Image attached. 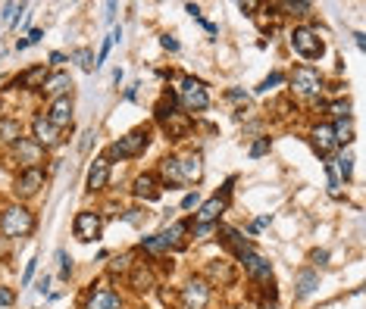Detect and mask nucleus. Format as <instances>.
<instances>
[{"label": "nucleus", "mask_w": 366, "mask_h": 309, "mask_svg": "<svg viewBox=\"0 0 366 309\" xmlns=\"http://www.w3.org/2000/svg\"><path fill=\"white\" fill-rule=\"evenodd\" d=\"M191 219H179V222H170V228L156 231V241H160V250L166 256L170 253H182L191 244Z\"/></svg>", "instance_id": "obj_7"}, {"label": "nucleus", "mask_w": 366, "mask_h": 309, "mask_svg": "<svg viewBox=\"0 0 366 309\" xmlns=\"http://www.w3.org/2000/svg\"><path fill=\"white\" fill-rule=\"evenodd\" d=\"M332 166H335V175H338V182H351V175H354V160H351V156L332 160Z\"/></svg>", "instance_id": "obj_31"}, {"label": "nucleus", "mask_w": 366, "mask_h": 309, "mask_svg": "<svg viewBox=\"0 0 366 309\" xmlns=\"http://www.w3.org/2000/svg\"><path fill=\"white\" fill-rule=\"evenodd\" d=\"M125 284H129L135 294H150V290L156 288V272L150 262H135L132 266V272L125 275Z\"/></svg>", "instance_id": "obj_16"}, {"label": "nucleus", "mask_w": 366, "mask_h": 309, "mask_svg": "<svg viewBox=\"0 0 366 309\" xmlns=\"http://www.w3.org/2000/svg\"><path fill=\"white\" fill-rule=\"evenodd\" d=\"M203 281L210 284V288H232L238 281V266L229 259H210L203 266Z\"/></svg>", "instance_id": "obj_10"}, {"label": "nucleus", "mask_w": 366, "mask_h": 309, "mask_svg": "<svg viewBox=\"0 0 366 309\" xmlns=\"http://www.w3.org/2000/svg\"><path fill=\"white\" fill-rule=\"evenodd\" d=\"M60 63H66V54H60V50H54V54H50V66H60Z\"/></svg>", "instance_id": "obj_50"}, {"label": "nucleus", "mask_w": 366, "mask_h": 309, "mask_svg": "<svg viewBox=\"0 0 366 309\" xmlns=\"http://www.w3.org/2000/svg\"><path fill=\"white\" fill-rule=\"evenodd\" d=\"M110 166H113V162H110L107 156H97V160L91 162V169H88V191L91 194H101V191L110 184Z\"/></svg>", "instance_id": "obj_24"}, {"label": "nucleus", "mask_w": 366, "mask_h": 309, "mask_svg": "<svg viewBox=\"0 0 366 309\" xmlns=\"http://www.w3.org/2000/svg\"><path fill=\"white\" fill-rule=\"evenodd\" d=\"M122 219H125L129 225H135V228H141V225L148 222V213H141V209H125V213H122Z\"/></svg>", "instance_id": "obj_39"}, {"label": "nucleus", "mask_w": 366, "mask_h": 309, "mask_svg": "<svg viewBox=\"0 0 366 309\" xmlns=\"http://www.w3.org/2000/svg\"><path fill=\"white\" fill-rule=\"evenodd\" d=\"M310 262H313V269H316V266H325V262H329V250H313Z\"/></svg>", "instance_id": "obj_41"}, {"label": "nucleus", "mask_w": 366, "mask_h": 309, "mask_svg": "<svg viewBox=\"0 0 366 309\" xmlns=\"http://www.w3.org/2000/svg\"><path fill=\"white\" fill-rule=\"evenodd\" d=\"M48 75H50V69L41 63V66H32V69H26L22 75H16L13 87H16V91H19V87H22V91H34V87L44 85V78H48Z\"/></svg>", "instance_id": "obj_25"}, {"label": "nucleus", "mask_w": 366, "mask_h": 309, "mask_svg": "<svg viewBox=\"0 0 366 309\" xmlns=\"http://www.w3.org/2000/svg\"><path fill=\"white\" fill-rule=\"evenodd\" d=\"M101 231H103V215L97 213V209H81V213H75V219H72L75 241H81V244L101 241Z\"/></svg>", "instance_id": "obj_9"}, {"label": "nucleus", "mask_w": 366, "mask_h": 309, "mask_svg": "<svg viewBox=\"0 0 366 309\" xmlns=\"http://www.w3.org/2000/svg\"><path fill=\"white\" fill-rule=\"evenodd\" d=\"M292 50L301 56V60H307V63H313V60H319V56L325 54V44H323V38H319V28H313V25H294V32H292Z\"/></svg>", "instance_id": "obj_4"}, {"label": "nucleus", "mask_w": 366, "mask_h": 309, "mask_svg": "<svg viewBox=\"0 0 366 309\" xmlns=\"http://www.w3.org/2000/svg\"><path fill=\"white\" fill-rule=\"evenodd\" d=\"M19 141H22V122L13 119V116H3V119H0V144L16 147Z\"/></svg>", "instance_id": "obj_27"}, {"label": "nucleus", "mask_w": 366, "mask_h": 309, "mask_svg": "<svg viewBox=\"0 0 366 309\" xmlns=\"http://www.w3.org/2000/svg\"><path fill=\"white\" fill-rule=\"evenodd\" d=\"M160 194H163V182H160V175L156 172H141L135 182H132V197L141 200V203L160 200Z\"/></svg>", "instance_id": "obj_13"}, {"label": "nucleus", "mask_w": 366, "mask_h": 309, "mask_svg": "<svg viewBox=\"0 0 366 309\" xmlns=\"http://www.w3.org/2000/svg\"><path fill=\"white\" fill-rule=\"evenodd\" d=\"M160 128H163V135L170 138V141H185V138L191 135V128H194V119H191L188 113H182V109H176L170 119L160 122Z\"/></svg>", "instance_id": "obj_19"}, {"label": "nucleus", "mask_w": 366, "mask_h": 309, "mask_svg": "<svg viewBox=\"0 0 366 309\" xmlns=\"http://www.w3.org/2000/svg\"><path fill=\"white\" fill-rule=\"evenodd\" d=\"M197 203H201V194H197V191H188V194L182 197V203H179V209H194Z\"/></svg>", "instance_id": "obj_40"}, {"label": "nucleus", "mask_w": 366, "mask_h": 309, "mask_svg": "<svg viewBox=\"0 0 366 309\" xmlns=\"http://www.w3.org/2000/svg\"><path fill=\"white\" fill-rule=\"evenodd\" d=\"M13 300H16V294H13V290L0 284V306H13Z\"/></svg>", "instance_id": "obj_43"}, {"label": "nucleus", "mask_w": 366, "mask_h": 309, "mask_svg": "<svg viewBox=\"0 0 366 309\" xmlns=\"http://www.w3.org/2000/svg\"><path fill=\"white\" fill-rule=\"evenodd\" d=\"M150 135H154V131H150V125H138V128H132L129 135H122L119 141H113L107 147V160L113 162V160H135V156H141L144 150L150 147Z\"/></svg>", "instance_id": "obj_2"}, {"label": "nucleus", "mask_w": 366, "mask_h": 309, "mask_svg": "<svg viewBox=\"0 0 366 309\" xmlns=\"http://www.w3.org/2000/svg\"><path fill=\"white\" fill-rule=\"evenodd\" d=\"M44 182H48V172H44V169H19V175H16V182H13V194L19 197V200H32V197L44 188Z\"/></svg>", "instance_id": "obj_12"}, {"label": "nucleus", "mask_w": 366, "mask_h": 309, "mask_svg": "<svg viewBox=\"0 0 366 309\" xmlns=\"http://www.w3.org/2000/svg\"><path fill=\"white\" fill-rule=\"evenodd\" d=\"M125 100H138V85H132L129 91H125Z\"/></svg>", "instance_id": "obj_52"}, {"label": "nucleus", "mask_w": 366, "mask_h": 309, "mask_svg": "<svg viewBox=\"0 0 366 309\" xmlns=\"http://www.w3.org/2000/svg\"><path fill=\"white\" fill-rule=\"evenodd\" d=\"M13 153H16V160L22 162V169H41V162H44L48 150L41 147V144H34L32 138H22V141L13 147Z\"/></svg>", "instance_id": "obj_20"}, {"label": "nucleus", "mask_w": 366, "mask_h": 309, "mask_svg": "<svg viewBox=\"0 0 366 309\" xmlns=\"http://www.w3.org/2000/svg\"><path fill=\"white\" fill-rule=\"evenodd\" d=\"M282 10H288L292 16H310L313 3H307V0H285V3H278Z\"/></svg>", "instance_id": "obj_32"}, {"label": "nucleus", "mask_w": 366, "mask_h": 309, "mask_svg": "<svg viewBox=\"0 0 366 309\" xmlns=\"http://www.w3.org/2000/svg\"><path fill=\"white\" fill-rule=\"evenodd\" d=\"M332 131H335V144H338V147H345V144L354 141V122L351 119H338L332 125Z\"/></svg>", "instance_id": "obj_29"}, {"label": "nucleus", "mask_w": 366, "mask_h": 309, "mask_svg": "<svg viewBox=\"0 0 366 309\" xmlns=\"http://www.w3.org/2000/svg\"><path fill=\"white\" fill-rule=\"evenodd\" d=\"M34 272H38V256H32V259L26 262V272H22V278H19V288H28V284H32Z\"/></svg>", "instance_id": "obj_38"}, {"label": "nucleus", "mask_w": 366, "mask_h": 309, "mask_svg": "<svg viewBox=\"0 0 366 309\" xmlns=\"http://www.w3.org/2000/svg\"><path fill=\"white\" fill-rule=\"evenodd\" d=\"M225 97H229V100H244V103H247V94H244V91H238V87L225 91Z\"/></svg>", "instance_id": "obj_48"}, {"label": "nucleus", "mask_w": 366, "mask_h": 309, "mask_svg": "<svg viewBox=\"0 0 366 309\" xmlns=\"http://www.w3.org/2000/svg\"><path fill=\"white\" fill-rule=\"evenodd\" d=\"M257 309H278V303H270V300H260Z\"/></svg>", "instance_id": "obj_53"}, {"label": "nucleus", "mask_w": 366, "mask_h": 309, "mask_svg": "<svg viewBox=\"0 0 366 309\" xmlns=\"http://www.w3.org/2000/svg\"><path fill=\"white\" fill-rule=\"evenodd\" d=\"M191 235H194V241H210V237L216 235V225H194L191 222Z\"/></svg>", "instance_id": "obj_36"}, {"label": "nucleus", "mask_w": 366, "mask_h": 309, "mask_svg": "<svg viewBox=\"0 0 366 309\" xmlns=\"http://www.w3.org/2000/svg\"><path fill=\"white\" fill-rule=\"evenodd\" d=\"M316 290H319V272L313 269V266L298 269V275H294V300H307V297H313Z\"/></svg>", "instance_id": "obj_23"}, {"label": "nucleus", "mask_w": 366, "mask_h": 309, "mask_svg": "<svg viewBox=\"0 0 366 309\" xmlns=\"http://www.w3.org/2000/svg\"><path fill=\"white\" fill-rule=\"evenodd\" d=\"M225 209H229V203H225L223 197L213 194L210 200L197 203V213H194V219H191V222H194V225H219V219H223Z\"/></svg>", "instance_id": "obj_17"}, {"label": "nucleus", "mask_w": 366, "mask_h": 309, "mask_svg": "<svg viewBox=\"0 0 366 309\" xmlns=\"http://www.w3.org/2000/svg\"><path fill=\"white\" fill-rule=\"evenodd\" d=\"M135 253H138V250H125V253H119V256H116V259L113 262H110V281H116V278H125V275H129V272H132V266H135Z\"/></svg>", "instance_id": "obj_28"}, {"label": "nucleus", "mask_w": 366, "mask_h": 309, "mask_svg": "<svg viewBox=\"0 0 366 309\" xmlns=\"http://www.w3.org/2000/svg\"><path fill=\"white\" fill-rule=\"evenodd\" d=\"M354 44H357V47H360V50H363V47H366V38H363V32H354Z\"/></svg>", "instance_id": "obj_51"}, {"label": "nucleus", "mask_w": 366, "mask_h": 309, "mask_svg": "<svg viewBox=\"0 0 366 309\" xmlns=\"http://www.w3.org/2000/svg\"><path fill=\"white\" fill-rule=\"evenodd\" d=\"M32 141L41 144L44 150H50V147H57V144H60V131H57V128L44 119V113H38L32 119Z\"/></svg>", "instance_id": "obj_21"}, {"label": "nucleus", "mask_w": 366, "mask_h": 309, "mask_svg": "<svg viewBox=\"0 0 366 309\" xmlns=\"http://www.w3.org/2000/svg\"><path fill=\"white\" fill-rule=\"evenodd\" d=\"M41 91L54 100V97H63V94H72V78H69V72H50L48 78H44V85H41Z\"/></svg>", "instance_id": "obj_26"}, {"label": "nucleus", "mask_w": 366, "mask_h": 309, "mask_svg": "<svg viewBox=\"0 0 366 309\" xmlns=\"http://www.w3.org/2000/svg\"><path fill=\"white\" fill-rule=\"evenodd\" d=\"M272 150V141L270 138H257V141L251 144V150H247V156H251V160H260V156H266Z\"/></svg>", "instance_id": "obj_35"}, {"label": "nucleus", "mask_w": 366, "mask_h": 309, "mask_svg": "<svg viewBox=\"0 0 366 309\" xmlns=\"http://www.w3.org/2000/svg\"><path fill=\"white\" fill-rule=\"evenodd\" d=\"M81 309H122V294L107 288V284H91V288L85 290Z\"/></svg>", "instance_id": "obj_11"}, {"label": "nucleus", "mask_w": 366, "mask_h": 309, "mask_svg": "<svg viewBox=\"0 0 366 309\" xmlns=\"http://www.w3.org/2000/svg\"><path fill=\"white\" fill-rule=\"evenodd\" d=\"M34 290H38V294H48V290H50V275H41L38 284H34Z\"/></svg>", "instance_id": "obj_45"}, {"label": "nucleus", "mask_w": 366, "mask_h": 309, "mask_svg": "<svg viewBox=\"0 0 366 309\" xmlns=\"http://www.w3.org/2000/svg\"><path fill=\"white\" fill-rule=\"evenodd\" d=\"M216 237L223 241V247L229 250L232 256L244 253V250H254V244L247 241V237H244L238 228H232V225H223V222H219V225H216Z\"/></svg>", "instance_id": "obj_22"}, {"label": "nucleus", "mask_w": 366, "mask_h": 309, "mask_svg": "<svg viewBox=\"0 0 366 309\" xmlns=\"http://www.w3.org/2000/svg\"><path fill=\"white\" fill-rule=\"evenodd\" d=\"M179 100V109L182 113H203V109L210 107V94H207V85L197 78H191V75H182L179 78V87L172 91Z\"/></svg>", "instance_id": "obj_3"}, {"label": "nucleus", "mask_w": 366, "mask_h": 309, "mask_svg": "<svg viewBox=\"0 0 366 309\" xmlns=\"http://www.w3.org/2000/svg\"><path fill=\"white\" fill-rule=\"evenodd\" d=\"M238 266L244 269V275L251 278V284H270L272 281V262L266 259L257 250H244V253L235 256Z\"/></svg>", "instance_id": "obj_8"}, {"label": "nucleus", "mask_w": 366, "mask_h": 309, "mask_svg": "<svg viewBox=\"0 0 366 309\" xmlns=\"http://www.w3.org/2000/svg\"><path fill=\"white\" fill-rule=\"evenodd\" d=\"M282 81H285V72H270V75H266V78L257 85V94H270L272 87L282 85Z\"/></svg>", "instance_id": "obj_34"}, {"label": "nucleus", "mask_w": 366, "mask_h": 309, "mask_svg": "<svg viewBox=\"0 0 366 309\" xmlns=\"http://www.w3.org/2000/svg\"><path fill=\"white\" fill-rule=\"evenodd\" d=\"M34 228H38V219H34V213L26 203H13V206L0 213V237H7V241L28 237Z\"/></svg>", "instance_id": "obj_1"}, {"label": "nucleus", "mask_w": 366, "mask_h": 309, "mask_svg": "<svg viewBox=\"0 0 366 309\" xmlns=\"http://www.w3.org/2000/svg\"><path fill=\"white\" fill-rule=\"evenodd\" d=\"M72 94H63V97H54L48 107V113H44V119L50 122V125L57 128V131H63V128L72 125Z\"/></svg>", "instance_id": "obj_15"}, {"label": "nucleus", "mask_w": 366, "mask_h": 309, "mask_svg": "<svg viewBox=\"0 0 366 309\" xmlns=\"http://www.w3.org/2000/svg\"><path fill=\"white\" fill-rule=\"evenodd\" d=\"M57 259H60V278L69 281V275H72V259H69V253L66 250H57Z\"/></svg>", "instance_id": "obj_37"}, {"label": "nucleus", "mask_w": 366, "mask_h": 309, "mask_svg": "<svg viewBox=\"0 0 366 309\" xmlns=\"http://www.w3.org/2000/svg\"><path fill=\"white\" fill-rule=\"evenodd\" d=\"M325 113L332 116L335 122H338V119H351V100H347V97H338V100L325 103Z\"/></svg>", "instance_id": "obj_30"}, {"label": "nucleus", "mask_w": 366, "mask_h": 309, "mask_svg": "<svg viewBox=\"0 0 366 309\" xmlns=\"http://www.w3.org/2000/svg\"><path fill=\"white\" fill-rule=\"evenodd\" d=\"M292 94L294 97H301V100H316L319 94H323V87H325V81H323V75L316 72L313 66H294V72H292Z\"/></svg>", "instance_id": "obj_5"}, {"label": "nucleus", "mask_w": 366, "mask_h": 309, "mask_svg": "<svg viewBox=\"0 0 366 309\" xmlns=\"http://www.w3.org/2000/svg\"><path fill=\"white\" fill-rule=\"evenodd\" d=\"M270 222H272V215H260L257 222H251V225H247V231H251V235H257V231H263Z\"/></svg>", "instance_id": "obj_42"}, {"label": "nucleus", "mask_w": 366, "mask_h": 309, "mask_svg": "<svg viewBox=\"0 0 366 309\" xmlns=\"http://www.w3.org/2000/svg\"><path fill=\"white\" fill-rule=\"evenodd\" d=\"M72 60L79 63L85 72H94V54H91L88 47H79V50H72Z\"/></svg>", "instance_id": "obj_33"}, {"label": "nucleus", "mask_w": 366, "mask_h": 309, "mask_svg": "<svg viewBox=\"0 0 366 309\" xmlns=\"http://www.w3.org/2000/svg\"><path fill=\"white\" fill-rule=\"evenodd\" d=\"M310 144H313V150H316L323 160H329V156L338 150V144H335V131H332L329 122H319V125L310 128Z\"/></svg>", "instance_id": "obj_18"}, {"label": "nucleus", "mask_w": 366, "mask_h": 309, "mask_svg": "<svg viewBox=\"0 0 366 309\" xmlns=\"http://www.w3.org/2000/svg\"><path fill=\"white\" fill-rule=\"evenodd\" d=\"M41 38H44V28H32V32H28V38H26V41H28V47H32V44H38Z\"/></svg>", "instance_id": "obj_46"}, {"label": "nucleus", "mask_w": 366, "mask_h": 309, "mask_svg": "<svg viewBox=\"0 0 366 309\" xmlns=\"http://www.w3.org/2000/svg\"><path fill=\"white\" fill-rule=\"evenodd\" d=\"M160 44H163V50H170V54H176V50H179V41H176V38H170V34H163Z\"/></svg>", "instance_id": "obj_44"}, {"label": "nucleus", "mask_w": 366, "mask_h": 309, "mask_svg": "<svg viewBox=\"0 0 366 309\" xmlns=\"http://www.w3.org/2000/svg\"><path fill=\"white\" fill-rule=\"evenodd\" d=\"M223 309H229V306H223Z\"/></svg>", "instance_id": "obj_54"}, {"label": "nucleus", "mask_w": 366, "mask_h": 309, "mask_svg": "<svg viewBox=\"0 0 366 309\" xmlns=\"http://www.w3.org/2000/svg\"><path fill=\"white\" fill-rule=\"evenodd\" d=\"M179 156V178L185 184H197L203 178V153L201 150H188V153H176Z\"/></svg>", "instance_id": "obj_14"}, {"label": "nucleus", "mask_w": 366, "mask_h": 309, "mask_svg": "<svg viewBox=\"0 0 366 309\" xmlns=\"http://www.w3.org/2000/svg\"><path fill=\"white\" fill-rule=\"evenodd\" d=\"M238 10H241V13H247V16H254V10H257V3H251V0H247V3H238Z\"/></svg>", "instance_id": "obj_49"}, {"label": "nucleus", "mask_w": 366, "mask_h": 309, "mask_svg": "<svg viewBox=\"0 0 366 309\" xmlns=\"http://www.w3.org/2000/svg\"><path fill=\"white\" fill-rule=\"evenodd\" d=\"M185 13H188V16H194L197 22L203 19V13H201V7H197V3H185Z\"/></svg>", "instance_id": "obj_47"}, {"label": "nucleus", "mask_w": 366, "mask_h": 309, "mask_svg": "<svg viewBox=\"0 0 366 309\" xmlns=\"http://www.w3.org/2000/svg\"><path fill=\"white\" fill-rule=\"evenodd\" d=\"M213 300V288L203 281L201 275H191L188 281L179 288V306L182 309H207Z\"/></svg>", "instance_id": "obj_6"}]
</instances>
